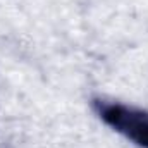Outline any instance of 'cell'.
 Here are the masks:
<instances>
[{"label":"cell","mask_w":148,"mask_h":148,"mask_svg":"<svg viewBox=\"0 0 148 148\" xmlns=\"http://www.w3.org/2000/svg\"><path fill=\"white\" fill-rule=\"evenodd\" d=\"M102 117L119 133L126 134L140 147L148 148V112L122 105H109L102 110Z\"/></svg>","instance_id":"obj_1"}]
</instances>
